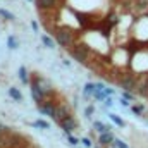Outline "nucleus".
<instances>
[{
	"instance_id": "nucleus-1",
	"label": "nucleus",
	"mask_w": 148,
	"mask_h": 148,
	"mask_svg": "<svg viewBox=\"0 0 148 148\" xmlns=\"http://www.w3.org/2000/svg\"><path fill=\"white\" fill-rule=\"evenodd\" d=\"M55 40H57V43H59L60 47H66V48L74 45V35L71 33V29H67V28L57 29V31H55Z\"/></svg>"
},
{
	"instance_id": "nucleus-2",
	"label": "nucleus",
	"mask_w": 148,
	"mask_h": 148,
	"mask_svg": "<svg viewBox=\"0 0 148 148\" xmlns=\"http://www.w3.org/2000/svg\"><path fill=\"white\" fill-rule=\"evenodd\" d=\"M71 53H73L74 60H77V62H86V60H88V55H90V48H88V45H84V43H77V45H73Z\"/></svg>"
},
{
	"instance_id": "nucleus-3",
	"label": "nucleus",
	"mask_w": 148,
	"mask_h": 148,
	"mask_svg": "<svg viewBox=\"0 0 148 148\" xmlns=\"http://www.w3.org/2000/svg\"><path fill=\"white\" fill-rule=\"evenodd\" d=\"M45 93H47V88H41L36 81H33V83H31V95H33L35 102H38V103H40V102H43Z\"/></svg>"
},
{
	"instance_id": "nucleus-4",
	"label": "nucleus",
	"mask_w": 148,
	"mask_h": 148,
	"mask_svg": "<svg viewBox=\"0 0 148 148\" xmlns=\"http://www.w3.org/2000/svg\"><path fill=\"white\" fill-rule=\"evenodd\" d=\"M121 86L124 88V90H133V88H136V79H134V76H131V74H126V76H122L121 77Z\"/></svg>"
},
{
	"instance_id": "nucleus-5",
	"label": "nucleus",
	"mask_w": 148,
	"mask_h": 148,
	"mask_svg": "<svg viewBox=\"0 0 148 148\" xmlns=\"http://www.w3.org/2000/svg\"><path fill=\"white\" fill-rule=\"evenodd\" d=\"M59 124H60V127L64 129V133H71L74 127H76V121H74L71 115H67V117H64L62 121H59Z\"/></svg>"
},
{
	"instance_id": "nucleus-6",
	"label": "nucleus",
	"mask_w": 148,
	"mask_h": 148,
	"mask_svg": "<svg viewBox=\"0 0 148 148\" xmlns=\"http://www.w3.org/2000/svg\"><path fill=\"white\" fill-rule=\"evenodd\" d=\"M38 110L53 119V115H55V105H52V103H38Z\"/></svg>"
},
{
	"instance_id": "nucleus-7",
	"label": "nucleus",
	"mask_w": 148,
	"mask_h": 148,
	"mask_svg": "<svg viewBox=\"0 0 148 148\" xmlns=\"http://www.w3.org/2000/svg\"><path fill=\"white\" fill-rule=\"evenodd\" d=\"M36 5L40 10H52L57 5V0H36Z\"/></svg>"
},
{
	"instance_id": "nucleus-8",
	"label": "nucleus",
	"mask_w": 148,
	"mask_h": 148,
	"mask_svg": "<svg viewBox=\"0 0 148 148\" xmlns=\"http://www.w3.org/2000/svg\"><path fill=\"white\" fill-rule=\"evenodd\" d=\"M69 115V110H67V107L66 105H57L55 107V115H53V119L59 122V121H62L64 117H67Z\"/></svg>"
},
{
	"instance_id": "nucleus-9",
	"label": "nucleus",
	"mask_w": 148,
	"mask_h": 148,
	"mask_svg": "<svg viewBox=\"0 0 148 148\" xmlns=\"http://www.w3.org/2000/svg\"><path fill=\"white\" fill-rule=\"evenodd\" d=\"M100 143L102 145H110V143H114V136L110 134V131L100 133Z\"/></svg>"
},
{
	"instance_id": "nucleus-10",
	"label": "nucleus",
	"mask_w": 148,
	"mask_h": 148,
	"mask_svg": "<svg viewBox=\"0 0 148 148\" xmlns=\"http://www.w3.org/2000/svg\"><path fill=\"white\" fill-rule=\"evenodd\" d=\"M9 95H10V97H12L16 102H21V100H23V95H21V91H19L17 88H14V86H12V88H9Z\"/></svg>"
},
{
	"instance_id": "nucleus-11",
	"label": "nucleus",
	"mask_w": 148,
	"mask_h": 148,
	"mask_svg": "<svg viewBox=\"0 0 148 148\" xmlns=\"http://www.w3.org/2000/svg\"><path fill=\"white\" fill-rule=\"evenodd\" d=\"M41 41H43V45H45V47H48V48H55V41H53L50 36L41 35Z\"/></svg>"
},
{
	"instance_id": "nucleus-12",
	"label": "nucleus",
	"mask_w": 148,
	"mask_h": 148,
	"mask_svg": "<svg viewBox=\"0 0 148 148\" xmlns=\"http://www.w3.org/2000/svg\"><path fill=\"white\" fill-rule=\"evenodd\" d=\"M19 77H21V81H23V83H29V76H28V71H26V67H24V66H21V67H19Z\"/></svg>"
},
{
	"instance_id": "nucleus-13",
	"label": "nucleus",
	"mask_w": 148,
	"mask_h": 148,
	"mask_svg": "<svg viewBox=\"0 0 148 148\" xmlns=\"http://www.w3.org/2000/svg\"><path fill=\"white\" fill-rule=\"evenodd\" d=\"M93 127H95L98 133H105V131H110V127H107L105 124H102V122H98V121H95V122H93Z\"/></svg>"
},
{
	"instance_id": "nucleus-14",
	"label": "nucleus",
	"mask_w": 148,
	"mask_h": 148,
	"mask_svg": "<svg viewBox=\"0 0 148 148\" xmlns=\"http://www.w3.org/2000/svg\"><path fill=\"white\" fill-rule=\"evenodd\" d=\"M109 117H110V121L114 122V124H117V126H121V127H122V126H126V122H124V121H122L119 115H115V114H110Z\"/></svg>"
},
{
	"instance_id": "nucleus-15",
	"label": "nucleus",
	"mask_w": 148,
	"mask_h": 148,
	"mask_svg": "<svg viewBox=\"0 0 148 148\" xmlns=\"http://www.w3.org/2000/svg\"><path fill=\"white\" fill-rule=\"evenodd\" d=\"M95 90H97V86H95L93 83H86V84H84V95L95 93Z\"/></svg>"
},
{
	"instance_id": "nucleus-16",
	"label": "nucleus",
	"mask_w": 148,
	"mask_h": 148,
	"mask_svg": "<svg viewBox=\"0 0 148 148\" xmlns=\"http://www.w3.org/2000/svg\"><path fill=\"white\" fill-rule=\"evenodd\" d=\"M7 47L9 48H17V40L14 36H9L7 38Z\"/></svg>"
},
{
	"instance_id": "nucleus-17",
	"label": "nucleus",
	"mask_w": 148,
	"mask_h": 148,
	"mask_svg": "<svg viewBox=\"0 0 148 148\" xmlns=\"http://www.w3.org/2000/svg\"><path fill=\"white\" fill-rule=\"evenodd\" d=\"M33 126H36V127H43V129H48V127H50V124H48L47 121H41V119L36 121V122H33Z\"/></svg>"
},
{
	"instance_id": "nucleus-18",
	"label": "nucleus",
	"mask_w": 148,
	"mask_h": 148,
	"mask_svg": "<svg viewBox=\"0 0 148 148\" xmlns=\"http://www.w3.org/2000/svg\"><path fill=\"white\" fill-rule=\"evenodd\" d=\"M9 145H10V140H9L7 136H2V134H0V147H2V148H7Z\"/></svg>"
},
{
	"instance_id": "nucleus-19",
	"label": "nucleus",
	"mask_w": 148,
	"mask_h": 148,
	"mask_svg": "<svg viewBox=\"0 0 148 148\" xmlns=\"http://www.w3.org/2000/svg\"><path fill=\"white\" fill-rule=\"evenodd\" d=\"M0 16L5 17V19H14V14L9 12V10H5V9H0Z\"/></svg>"
},
{
	"instance_id": "nucleus-20",
	"label": "nucleus",
	"mask_w": 148,
	"mask_h": 148,
	"mask_svg": "<svg viewBox=\"0 0 148 148\" xmlns=\"http://www.w3.org/2000/svg\"><path fill=\"white\" fill-rule=\"evenodd\" d=\"M66 136H67V140H69V143H71V145H77V143H79V140H77V138H74L71 133H66Z\"/></svg>"
},
{
	"instance_id": "nucleus-21",
	"label": "nucleus",
	"mask_w": 148,
	"mask_h": 148,
	"mask_svg": "<svg viewBox=\"0 0 148 148\" xmlns=\"http://www.w3.org/2000/svg\"><path fill=\"white\" fill-rule=\"evenodd\" d=\"M114 143H115V147H117V148H129L124 141H121V140H114Z\"/></svg>"
},
{
	"instance_id": "nucleus-22",
	"label": "nucleus",
	"mask_w": 148,
	"mask_h": 148,
	"mask_svg": "<svg viewBox=\"0 0 148 148\" xmlns=\"http://www.w3.org/2000/svg\"><path fill=\"white\" fill-rule=\"evenodd\" d=\"M81 143H83L86 148H91V141H90L88 138H83V140H81Z\"/></svg>"
},
{
	"instance_id": "nucleus-23",
	"label": "nucleus",
	"mask_w": 148,
	"mask_h": 148,
	"mask_svg": "<svg viewBox=\"0 0 148 148\" xmlns=\"http://www.w3.org/2000/svg\"><path fill=\"white\" fill-rule=\"evenodd\" d=\"M138 5H140V7H147L148 0H138Z\"/></svg>"
},
{
	"instance_id": "nucleus-24",
	"label": "nucleus",
	"mask_w": 148,
	"mask_h": 148,
	"mask_svg": "<svg viewBox=\"0 0 148 148\" xmlns=\"http://www.w3.org/2000/svg\"><path fill=\"white\" fill-rule=\"evenodd\" d=\"M112 103H114V102H112V98H110V97H107V98H105V105H107V107H112Z\"/></svg>"
},
{
	"instance_id": "nucleus-25",
	"label": "nucleus",
	"mask_w": 148,
	"mask_h": 148,
	"mask_svg": "<svg viewBox=\"0 0 148 148\" xmlns=\"http://www.w3.org/2000/svg\"><path fill=\"white\" fill-rule=\"evenodd\" d=\"M124 98H126V100H133V95L127 93V90H126V91H124Z\"/></svg>"
},
{
	"instance_id": "nucleus-26",
	"label": "nucleus",
	"mask_w": 148,
	"mask_h": 148,
	"mask_svg": "<svg viewBox=\"0 0 148 148\" xmlns=\"http://www.w3.org/2000/svg\"><path fill=\"white\" fill-rule=\"evenodd\" d=\"M133 112L134 114H141L143 112V107H133Z\"/></svg>"
},
{
	"instance_id": "nucleus-27",
	"label": "nucleus",
	"mask_w": 148,
	"mask_h": 148,
	"mask_svg": "<svg viewBox=\"0 0 148 148\" xmlns=\"http://www.w3.org/2000/svg\"><path fill=\"white\" fill-rule=\"evenodd\" d=\"M91 112H93V107H88V109H86V115H90Z\"/></svg>"
},
{
	"instance_id": "nucleus-28",
	"label": "nucleus",
	"mask_w": 148,
	"mask_h": 148,
	"mask_svg": "<svg viewBox=\"0 0 148 148\" xmlns=\"http://www.w3.org/2000/svg\"><path fill=\"white\" fill-rule=\"evenodd\" d=\"M5 131H7V127H5V126H0V134H2V133H5Z\"/></svg>"
},
{
	"instance_id": "nucleus-29",
	"label": "nucleus",
	"mask_w": 148,
	"mask_h": 148,
	"mask_svg": "<svg viewBox=\"0 0 148 148\" xmlns=\"http://www.w3.org/2000/svg\"><path fill=\"white\" fill-rule=\"evenodd\" d=\"M29 2H33V0H29Z\"/></svg>"
}]
</instances>
